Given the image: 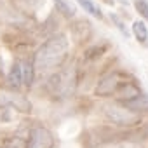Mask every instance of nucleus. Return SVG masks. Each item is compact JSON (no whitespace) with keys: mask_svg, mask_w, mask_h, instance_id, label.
<instances>
[{"mask_svg":"<svg viewBox=\"0 0 148 148\" xmlns=\"http://www.w3.org/2000/svg\"><path fill=\"white\" fill-rule=\"evenodd\" d=\"M11 106L21 113L32 112V103L25 94H21L19 91H14L11 87L0 86V110H5Z\"/></svg>","mask_w":148,"mask_h":148,"instance_id":"5","label":"nucleus"},{"mask_svg":"<svg viewBox=\"0 0 148 148\" xmlns=\"http://www.w3.org/2000/svg\"><path fill=\"white\" fill-rule=\"evenodd\" d=\"M47 92L56 99H68L77 92L79 68L75 64H63L47 79Z\"/></svg>","mask_w":148,"mask_h":148,"instance_id":"2","label":"nucleus"},{"mask_svg":"<svg viewBox=\"0 0 148 148\" xmlns=\"http://www.w3.org/2000/svg\"><path fill=\"white\" fill-rule=\"evenodd\" d=\"M110 19L113 21V25H115V28L124 35V38H129L131 37V32H129V28L125 26V23H124V19L119 16V14H115V12H112L110 14Z\"/></svg>","mask_w":148,"mask_h":148,"instance_id":"15","label":"nucleus"},{"mask_svg":"<svg viewBox=\"0 0 148 148\" xmlns=\"http://www.w3.org/2000/svg\"><path fill=\"white\" fill-rule=\"evenodd\" d=\"M70 52V40L64 33H56L51 35L33 54L32 63L35 73H45L49 70L61 68Z\"/></svg>","mask_w":148,"mask_h":148,"instance_id":"1","label":"nucleus"},{"mask_svg":"<svg viewBox=\"0 0 148 148\" xmlns=\"http://www.w3.org/2000/svg\"><path fill=\"white\" fill-rule=\"evenodd\" d=\"M119 4H122L124 7H129V0H117Z\"/></svg>","mask_w":148,"mask_h":148,"instance_id":"18","label":"nucleus"},{"mask_svg":"<svg viewBox=\"0 0 148 148\" xmlns=\"http://www.w3.org/2000/svg\"><path fill=\"white\" fill-rule=\"evenodd\" d=\"M26 139L25 136H19V134H14L11 138L5 139L4 143V148H26Z\"/></svg>","mask_w":148,"mask_h":148,"instance_id":"14","label":"nucleus"},{"mask_svg":"<svg viewBox=\"0 0 148 148\" xmlns=\"http://www.w3.org/2000/svg\"><path fill=\"white\" fill-rule=\"evenodd\" d=\"M141 92H143V91H141L139 86L134 82V79H129V80L117 91V94H115L113 98H115V101H119V103H127V101H132L134 98H138Z\"/></svg>","mask_w":148,"mask_h":148,"instance_id":"7","label":"nucleus"},{"mask_svg":"<svg viewBox=\"0 0 148 148\" xmlns=\"http://www.w3.org/2000/svg\"><path fill=\"white\" fill-rule=\"evenodd\" d=\"M2 148H4V146H2Z\"/></svg>","mask_w":148,"mask_h":148,"instance_id":"20","label":"nucleus"},{"mask_svg":"<svg viewBox=\"0 0 148 148\" xmlns=\"http://www.w3.org/2000/svg\"><path fill=\"white\" fill-rule=\"evenodd\" d=\"M132 35L136 37V40L139 44H146V40H148V28H146L145 21L138 19V21L132 23Z\"/></svg>","mask_w":148,"mask_h":148,"instance_id":"11","label":"nucleus"},{"mask_svg":"<svg viewBox=\"0 0 148 148\" xmlns=\"http://www.w3.org/2000/svg\"><path fill=\"white\" fill-rule=\"evenodd\" d=\"M52 2H54L56 9H58L64 18H73V16H75L77 9H75V5H73L71 2H68V0H52Z\"/></svg>","mask_w":148,"mask_h":148,"instance_id":"12","label":"nucleus"},{"mask_svg":"<svg viewBox=\"0 0 148 148\" xmlns=\"http://www.w3.org/2000/svg\"><path fill=\"white\" fill-rule=\"evenodd\" d=\"M134 9L145 21H148V0H134Z\"/></svg>","mask_w":148,"mask_h":148,"instance_id":"16","label":"nucleus"},{"mask_svg":"<svg viewBox=\"0 0 148 148\" xmlns=\"http://www.w3.org/2000/svg\"><path fill=\"white\" fill-rule=\"evenodd\" d=\"M7 87H11L14 91H19L23 87V70H21V61L19 59L12 61V64L9 68V73H7Z\"/></svg>","mask_w":148,"mask_h":148,"instance_id":"8","label":"nucleus"},{"mask_svg":"<svg viewBox=\"0 0 148 148\" xmlns=\"http://www.w3.org/2000/svg\"><path fill=\"white\" fill-rule=\"evenodd\" d=\"M77 4H79L86 12H89L91 16H94L96 19H103V12L99 11V7L92 2V0H77Z\"/></svg>","mask_w":148,"mask_h":148,"instance_id":"13","label":"nucleus"},{"mask_svg":"<svg viewBox=\"0 0 148 148\" xmlns=\"http://www.w3.org/2000/svg\"><path fill=\"white\" fill-rule=\"evenodd\" d=\"M106 51V45H98V47H91L89 51H86L84 54V59L89 61V59H94V58H99L103 52Z\"/></svg>","mask_w":148,"mask_h":148,"instance_id":"17","label":"nucleus"},{"mask_svg":"<svg viewBox=\"0 0 148 148\" xmlns=\"http://www.w3.org/2000/svg\"><path fill=\"white\" fill-rule=\"evenodd\" d=\"M103 115L110 124H113L117 127H124V129L136 127L143 120V115L134 113L132 110H129L125 105H122L119 101H110V103L103 105Z\"/></svg>","mask_w":148,"mask_h":148,"instance_id":"3","label":"nucleus"},{"mask_svg":"<svg viewBox=\"0 0 148 148\" xmlns=\"http://www.w3.org/2000/svg\"><path fill=\"white\" fill-rule=\"evenodd\" d=\"M131 77L127 73L120 71V70H113V71H108L99 79V82L96 84L94 87V96L98 98H113L117 94V91L129 80Z\"/></svg>","mask_w":148,"mask_h":148,"instance_id":"4","label":"nucleus"},{"mask_svg":"<svg viewBox=\"0 0 148 148\" xmlns=\"http://www.w3.org/2000/svg\"><path fill=\"white\" fill-rule=\"evenodd\" d=\"M26 148H54V136L52 132L44 127L37 125L30 131L26 139Z\"/></svg>","mask_w":148,"mask_h":148,"instance_id":"6","label":"nucleus"},{"mask_svg":"<svg viewBox=\"0 0 148 148\" xmlns=\"http://www.w3.org/2000/svg\"><path fill=\"white\" fill-rule=\"evenodd\" d=\"M125 105L129 110H132L134 113H139L143 115L145 112H148V94L146 92H141L138 98H134L132 101H127V103H122Z\"/></svg>","mask_w":148,"mask_h":148,"instance_id":"9","label":"nucleus"},{"mask_svg":"<svg viewBox=\"0 0 148 148\" xmlns=\"http://www.w3.org/2000/svg\"><path fill=\"white\" fill-rule=\"evenodd\" d=\"M103 2H105L106 5H113V4H115V0H103Z\"/></svg>","mask_w":148,"mask_h":148,"instance_id":"19","label":"nucleus"},{"mask_svg":"<svg viewBox=\"0 0 148 148\" xmlns=\"http://www.w3.org/2000/svg\"><path fill=\"white\" fill-rule=\"evenodd\" d=\"M21 70H23V86L32 87V84L35 80V70H33L32 59H23L21 61Z\"/></svg>","mask_w":148,"mask_h":148,"instance_id":"10","label":"nucleus"}]
</instances>
